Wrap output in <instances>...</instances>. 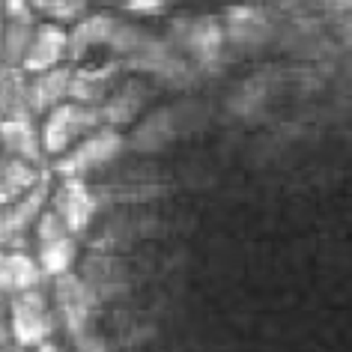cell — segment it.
I'll use <instances>...</instances> for the list:
<instances>
[{
  "label": "cell",
  "mask_w": 352,
  "mask_h": 352,
  "mask_svg": "<svg viewBox=\"0 0 352 352\" xmlns=\"http://www.w3.org/2000/svg\"><path fill=\"white\" fill-rule=\"evenodd\" d=\"M102 111L96 104L84 102H63L54 111H48V120L42 126V153L45 155H63L66 149H72L84 135H90L93 129H99Z\"/></svg>",
  "instance_id": "cell-1"
},
{
  "label": "cell",
  "mask_w": 352,
  "mask_h": 352,
  "mask_svg": "<svg viewBox=\"0 0 352 352\" xmlns=\"http://www.w3.org/2000/svg\"><path fill=\"white\" fill-rule=\"evenodd\" d=\"M10 331L19 346H39L54 331V314L36 287L15 293L10 302Z\"/></svg>",
  "instance_id": "cell-2"
},
{
  "label": "cell",
  "mask_w": 352,
  "mask_h": 352,
  "mask_svg": "<svg viewBox=\"0 0 352 352\" xmlns=\"http://www.w3.org/2000/svg\"><path fill=\"white\" fill-rule=\"evenodd\" d=\"M122 149V135L113 126L93 129L90 135H84L72 149H66L60 155V176H81L96 167H104L108 162L120 155Z\"/></svg>",
  "instance_id": "cell-3"
},
{
  "label": "cell",
  "mask_w": 352,
  "mask_h": 352,
  "mask_svg": "<svg viewBox=\"0 0 352 352\" xmlns=\"http://www.w3.org/2000/svg\"><path fill=\"white\" fill-rule=\"evenodd\" d=\"M54 280H57V284H54L57 314H60V320L66 322L69 334L75 338V334L87 331V325H90V320H93L96 305H99V296L87 287V280L81 275H72V272L57 275Z\"/></svg>",
  "instance_id": "cell-4"
},
{
  "label": "cell",
  "mask_w": 352,
  "mask_h": 352,
  "mask_svg": "<svg viewBox=\"0 0 352 352\" xmlns=\"http://www.w3.org/2000/svg\"><path fill=\"white\" fill-rule=\"evenodd\" d=\"M96 195L81 176H63L60 188L51 195V209L60 215V221L69 233H84L96 218Z\"/></svg>",
  "instance_id": "cell-5"
},
{
  "label": "cell",
  "mask_w": 352,
  "mask_h": 352,
  "mask_svg": "<svg viewBox=\"0 0 352 352\" xmlns=\"http://www.w3.org/2000/svg\"><path fill=\"white\" fill-rule=\"evenodd\" d=\"M48 197H51L48 176H42V179L24 197L12 200V204H6V206H0V248L15 245L24 230H30V227L36 224L39 212L48 206Z\"/></svg>",
  "instance_id": "cell-6"
},
{
  "label": "cell",
  "mask_w": 352,
  "mask_h": 352,
  "mask_svg": "<svg viewBox=\"0 0 352 352\" xmlns=\"http://www.w3.org/2000/svg\"><path fill=\"white\" fill-rule=\"evenodd\" d=\"M66 48H69V36L60 24H39L30 36L28 54L21 60L24 75H39L45 69L60 66V60L66 57Z\"/></svg>",
  "instance_id": "cell-7"
},
{
  "label": "cell",
  "mask_w": 352,
  "mask_h": 352,
  "mask_svg": "<svg viewBox=\"0 0 352 352\" xmlns=\"http://www.w3.org/2000/svg\"><path fill=\"white\" fill-rule=\"evenodd\" d=\"M0 149L12 158H24L30 164H39L42 153V138L30 117H3L0 120Z\"/></svg>",
  "instance_id": "cell-8"
},
{
  "label": "cell",
  "mask_w": 352,
  "mask_h": 352,
  "mask_svg": "<svg viewBox=\"0 0 352 352\" xmlns=\"http://www.w3.org/2000/svg\"><path fill=\"white\" fill-rule=\"evenodd\" d=\"M69 81H72V69H45L28 84V108L30 113H48L57 104L69 99Z\"/></svg>",
  "instance_id": "cell-9"
},
{
  "label": "cell",
  "mask_w": 352,
  "mask_h": 352,
  "mask_svg": "<svg viewBox=\"0 0 352 352\" xmlns=\"http://www.w3.org/2000/svg\"><path fill=\"white\" fill-rule=\"evenodd\" d=\"M42 280L36 260L24 251H3L0 248V296H15L33 289Z\"/></svg>",
  "instance_id": "cell-10"
},
{
  "label": "cell",
  "mask_w": 352,
  "mask_h": 352,
  "mask_svg": "<svg viewBox=\"0 0 352 352\" xmlns=\"http://www.w3.org/2000/svg\"><path fill=\"white\" fill-rule=\"evenodd\" d=\"M42 176L45 173L39 170V164H30L24 158H12V155L0 158V206L24 197Z\"/></svg>",
  "instance_id": "cell-11"
},
{
  "label": "cell",
  "mask_w": 352,
  "mask_h": 352,
  "mask_svg": "<svg viewBox=\"0 0 352 352\" xmlns=\"http://www.w3.org/2000/svg\"><path fill=\"white\" fill-rule=\"evenodd\" d=\"M3 117H30L24 69L0 63V120Z\"/></svg>",
  "instance_id": "cell-12"
},
{
  "label": "cell",
  "mask_w": 352,
  "mask_h": 352,
  "mask_svg": "<svg viewBox=\"0 0 352 352\" xmlns=\"http://www.w3.org/2000/svg\"><path fill=\"white\" fill-rule=\"evenodd\" d=\"M39 272L42 275H66V272H72L75 260H78V245L72 239V233L66 236H57V239H48V242H39Z\"/></svg>",
  "instance_id": "cell-13"
},
{
  "label": "cell",
  "mask_w": 352,
  "mask_h": 352,
  "mask_svg": "<svg viewBox=\"0 0 352 352\" xmlns=\"http://www.w3.org/2000/svg\"><path fill=\"white\" fill-rule=\"evenodd\" d=\"M113 30H117V21H111L108 15H96V19H84L75 24L72 33H66L69 36V48L66 54L72 57H81L87 48L93 45H104V42H111Z\"/></svg>",
  "instance_id": "cell-14"
},
{
  "label": "cell",
  "mask_w": 352,
  "mask_h": 352,
  "mask_svg": "<svg viewBox=\"0 0 352 352\" xmlns=\"http://www.w3.org/2000/svg\"><path fill=\"white\" fill-rule=\"evenodd\" d=\"M30 24H19V21H10L3 28V36H0V57L3 63H12V66H21L24 54H28V45H30Z\"/></svg>",
  "instance_id": "cell-15"
},
{
  "label": "cell",
  "mask_w": 352,
  "mask_h": 352,
  "mask_svg": "<svg viewBox=\"0 0 352 352\" xmlns=\"http://www.w3.org/2000/svg\"><path fill=\"white\" fill-rule=\"evenodd\" d=\"M140 102H144V93H140V87L129 84L126 90L117 93L102 108V120H108L111 126H117V122H129L131 117H135V111L140 108Z\"/></svg>",
  "instance_id": "cell-16"
},
{
  "label": "cell",
  "mask_w": 352,
  "mask_h": 352,
  "mask_svg": "<svg viewBox=\"0 0 352 352\" xmlns=\"http://www.w3.org/2000/svg\"><path fill=\"white\" fill-rule=\"evenodd\" d=\"M3 10H6V19L19 24H33V19H36L30 0H3Z\"/></svg>",
  "instance_id": "cell-17"
},
{
  "label": "cell",
  "mask_w": 352,
  "mask_h": 352,
  "mask_svg": "<svg viewBox=\"0 0 352 352\" xmlns=\"http://www.w3.org/2000/svg\"><path fill=\"white\" fill-rule=\"evenodd\" d=\"M75 346H78V352H108L104 340L99 338V334H90V331L75 334Z\"/></svg>",
  "instance_id": "cell-18"
},
{
  "label": "cell",
  "mask_w": 352,
  "mask_h": 352,
  "mask_svg": "<svg viewBox=\"0 0 352 352\" xmlns=\"http://www.w3.org/2000/svg\"><path fill=\"white\" fill-rule=\"evenodd\" d=\"M164 3H167V0H126V6H129L131 12H144V15L158 12Z\"/></svg>",
  "instance_id": "cell-19"
},
{
  "label": "cell",
  "mask_w": 352,
  "mask_h": 352,
  "mask_svg": "<svg viewBox=\"0 0 352 352\" xmlns=\"http://www.w3.org/2000/svg\"><path fill=\"white\" fill-rule=\"evenodd\" d=\"M33 349H36V352H63V349L57 346V343H51V340H42L39 346H33Z\"/></svg>",
  "instance_id": "cell-20"
},
{
  "label": "cell",
  "mask_w": 352,
  "mask_h": 352,
  "mask_svg": "<svg viewBox=\"0 0 352 352\" xmlns=\"http://www.w3.org/2000/svg\"><path fill=\"white\" fill-rule=\"evenodd\" d=\"M3 340H6V329L0 325V346H3Z\"/></svg>",
  "instance_id": "cell-21"
},
{
  "label": "cell",
  "mask_w": 352,
  "mask_h": 352,
  "mask_svg": "<svg viewBox=\"0 0 352 352\" xmlns=\"http://www.w3.org/2000/svg\"><path fill=\"white\" fill-rule=\"evenodd\" d=\"M0 36H3V24H0Z\"/></svg>",
  "instance_id": "cell-22"
}]
</instances>
